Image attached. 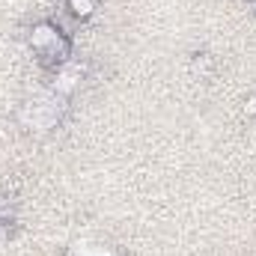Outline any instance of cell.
Instances as JSON below:
<instances>
[{"mask_svg": "<svg viewBox=\"0 0 256 256\" xmlns=\"http://www.w3.org/2000/svg\"><path fill=\"white\" fill-rule=\"evenodd\" d=\"M30 45H33L36 51H51V48H57V45H60V33H57V27H51V24H39V27L33 30V36H30Z\"/></svg>", "mask_w": 256, "mask_h": 256, "instance_id": "1", "label": "cell"}, {"mask_svg": "<svg viewBox=\"0 0 256 256\" xmlns=\"http://www.w3.org/2000/svg\"><path fill=\"white\" fill-rule=\"evenodd\" d=\"M78 80H80V68L78 66H66L63 72L57 74V90L60 92H68V90H74Z\"/></svg>", "mask_w": 256, "mask_h": 256, "instance_id": "2", "label": "cell"}, {"mask_svg": "<svg viewBox=\"0 0 256 256\" xmlns=\"http://www.w3.org/2000/svg\"><path fill=\"white\" fill-rule=\"evenodd\" d=\"M68 6H72V12H74V15L86 18V15L96 9V0H68Z\"/></svg>", "mask_w": 256, "mask_h": 256, "instance_id": "3", "label": "cell"}, {"mask_svg": "<svg viewBox=\"0 0 256 256\" xmlns=\"http://www.w3.org/2000/svg\"><path fill=\"white\" fill-rule=\"evenodd\" d=\"M244 110H250V114H256V98H250V102H248V108H244Z\"/></svg>", "mask_w": 256, "mask_h": 256, "instance_id": "4", "label": "cell"}]
</instances>
